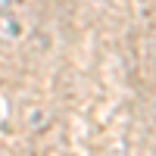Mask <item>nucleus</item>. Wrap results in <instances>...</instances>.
<instances>
[{
	"label": "nucleus",
	"mask_w": 156,
	"mask_h": 156,
	"mask_svg": "<svg viewBox=\"0 0 156 156\" xmlns=\"http://www.w3.org/2000/svg\"><path fill=\"white\" fill-rule=\"evenodd\" d=\"M9 6H12V0H0V12H6Z\"/></svg>",
	"instance_id": "nucleus-1"
}]
</instances>
